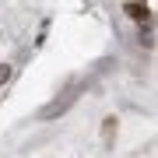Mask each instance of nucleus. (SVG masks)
Here are the masks:
<instances>
[{
    "label": "nucleus",
    "mask_w": 158,
    "mask_h": 158,
    "mask_svg": "<svg viewBox=\"0 0 158 158\" xmlns=\"http://www.w3.org/2000/svg\"><path fill=\"white\" fill-rule=\"evenodd\" d=\"M123 11H127L130 18H137V21H144V18H148V4H141V0H130Z\"/></svg>",
    "instance_id": "f257e3e1"
},
{
    "label": "nucleus",
    "mask_w": 158,
    "mask_h": 158,
    "mask_svg": "<svg viewBox=\"0 0 158 158\" xmlns=\"http://www.w3.org/2000/svg\"><path fill=\"white\" fill-rule=\"evenodd\" d=\"M7 81H11V67L4 63V67H0V85H7Z\"/></svg>",
    "instance_id": "f03ea898"
}]
</instances>
